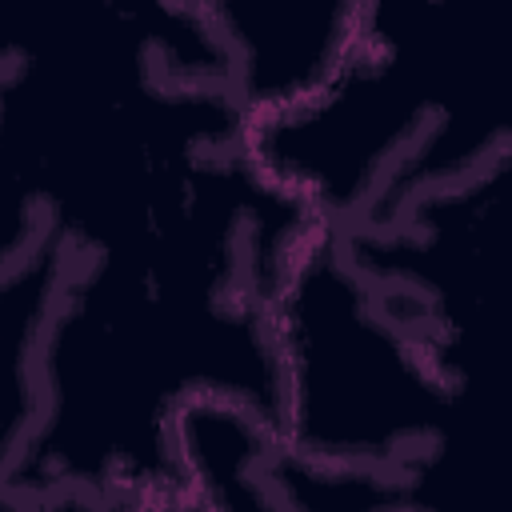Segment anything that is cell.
Returning <instances> with one entry per match:
<instances>
[{
  "label": "cell",
  "instance_id": "1",
  "mask_svg": "<svg viewBox=\"0 0 512 512\" xmlns=\"http://www.w3.org/2000/svg\"><path fill=\"white\" fill-rule=\"evenodd\" d=\"M316 216L272 188L248 144L148 224L72 256L4 428V500L60 488H188L180 416L200 400L280 436L272 292Z\"/></svg>",
  "mask_w": 512,
  "mask_h": 512
},
{
  "label": "cell",
  "instance_id": "5",
  "mask_svg": "<svg viewBox=\"0 0 512 512\" xmlns=\"http://www.w3.org/2000/svg\"><path fill=\"white\" fill-rule=\"evenodd\" d=\"M204 12L228 56V88L252 128L316 100L364 28V4L328 0H216Z\"/></svg>",
  "mask_w": 512,
  "mask_h": 512
},
{
  "label": "cell",
  "instance_id": "2",
  "mask_svg": "<svg viewBox=\"0 0 512 512\" xmlns=\"http://www.w3.org/2000/svg\"><path fill=\"white\" fill-rule=\"evenodd\" d=\"M508 148L512 8L452 4H364L336 80L248 132L256 172L340 232L376 228Z\"/></svg>",
  "mask_w": 512,
  "mask_h": 512
},
{
  "label": "cell",
  "instance_id": "3",
  "mask_svg": "<svg viewBox=\"0 0 512 512\" xmlns=\"http://www.w3.org/2000/svg\"><path fill=\"white\" fill-rule=\"evenodd\" d=\"M284 412L276 448L324 472H400L436 432L448 388L416 328L312 220L272 292Z\"/></svg>",
  "mask_w": 512,
  "mask_h": 512
},
{
  "label": "cell",
  "instance_id": "4",
  "mask_svg": "<svg viewBox=\"0 0 512 512\" xmlns=\"http://www.w3.org/2000/svg\"><path fill=\"white\" fill-rule=\"evenodd\" d=\"M344 244L404 316L512 296V148L408 200L384 224L344 232Z\"/></svg>",
  "mask_w": 512,
  "mask_h": 512
},
{
  "label": "cell",
  "instance_id": "6",
  "mask_svg": "<svg viewBox=\"0 0 512 512\" xmlns=\"http://www.w3.org/2000/svg\"><path fill=\"white\" fill-rule=\"evenodd\" d=\"M4 512H216L192 484L176 492H96V488H60L40 496H12Z\"/></svg>",
  "mask_w": 512,
  "mask_h": 512
}]
</instances>
